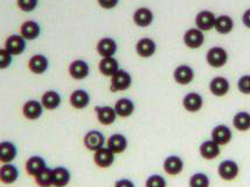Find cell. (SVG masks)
<instances>
[{
	"label": "cell",
	"mask_w": 250,
	"mask_h": 187,
	"mask_svg": "<svg viewBox=\"0 0 250 187\" xmlns=\"http://www.w3.org/2000/svg\"><path fill=\"white\" fill-rule=\"evenodd\" d=\"M240 173V166L233 159L222 160L218 166V174L226 182H231L236 179Z\"/></svg>",
	"instance_id": "6da1fadb"
},
{
	"label": "cell",
	"mask_w": 250,
	"mask_h": 187,
	"mask_svg": "<svg viewBox=\"0 0 250 187\" xmlns=\"http://www.w3.org/2000/svg\"><path fill=\"white\" fill-rule=\"evenodd\" d=\"M132 84V76L129 72L124 69H120L114 76L111 77L110 82V90L114 91H124L127 90Z\"/></svg>",
	"instance_id": "7a4b0ae2"
},
{
	"label": "cell",
	"mask_w": 250,
	"mask_h": 187,
	"mask_svg": "<svg viewBox=\"0 0 250 187\" xmlns=\"http://www.w3.org/2000/svg\"><path fill=\"white\" fill-rule=\"evenodd\" d=\"M206 61L207 63L213 68L223 67L228 61L227 50L219 46L212 47L210 49H208L206 54Z\"/></svg>",
	"instance_id": "3957f363"
},
{
	"label": "cell",
	"mask_w": 250,
	"mask_h": 187,
	"mask_svg": "<svg viewBox=\"0 0 250 187\" xmlns=\"http://www.w3.org/2000/svg\"><path fill=\"white\" fill-rule=\"evenodd\" d=\"M106 143V139L104 135L98 130H90L84 135L83 138V144L89 151H94L96 152L97 150L102 149Z\"/></svg>",
	"instance_id": "277c9868"
},
{
	"label": "cell",
	"mask_w": 250,
	"mask_h": 187,
	"mask_svg": "<svg viewBox=\"0 0 250 187\" xmlns=\"http://www.w3.org/2000/svg\"><path fill=\"white\" fill-rule=\"evenodd\" d=\"M26 47H27V41L20 34H12L5 41V49L12 56L22 54L26 50Z\"/></svg>",
	"instance_id": "5b68a950"
},
{
	"label": "cell",
	"mask_w": 250,
	"mask_h": 187,
	"mask_svg": "<svg viewBox=\"0 0 250 187\" xmlns=\"http://www.w3.org/2000/svg\"><path fill=\"white\" fill-rule=\"evenodd\" d=\"M43 106L40 101L28 100L22 105V115L26 120L37 121L43 114Z\"/></svg>",
	"instance_id": "8992f818"
},
{
	"label": "cell",
	"mask_w": 250,
	"mask_h": 187,
	"mask_svg": "<svg viewBox=\"0 0 250 187\" xmlns=\"http://www.w3.org/2000/svg\"><path fill=\"white\" fill-rule=\"evenodd\" d=\"M68 73L73 77L74 80H81L87 79L90 74V67H89L88 62L84 60H75L73 61L68 67Z\"/></svg>",
	"instance_id": "52a82bcc"
},
{
	"label": "cell",
	"mask_w": 250,
	"mask_h": 187,
	"mask_svg": "<svg viewBox=\"0 0 250 187\" xmlns=\"http://www.w3.org/2000/svg\"><path fill=\"white\" fill-rule=\"evenodd\" d=\"M157 43L151 38H142L136 43V53L141 58L147 59L156 54Z\"/></svg>",
	"instance_id": "ba28073f"
},
{
	"label": "cell",
	"mask_w": 250,
	"mask_h": 187,
	"mask_svg": "<svg viewBox=\"0 0 250 187\" xmlns=\"http://www.w3.org/2000/svg\"><path fill=\"white\" fill-rule=\"evenodd\" d=\"M48 68L49 60L43 54H35L28 60L29 72L35 74V75H42L48 70Z\"/></svg>",
	"instance_id": "9c48e42d"
},
{
	"label": "cell",
	"mask_w": 250,
	"mask_h": 187,
	"mask_svg": "<svg viewBox=\"0 0 250 187\" xmlns=\"http://www.w3.org/2000/svg\"><path fill=\"white\" fill-rule=\"evenodd\" d=\"M215 14L212 11L208 10H202L196 14L195 17V25L196 28L199 31L205 32V31H210L214 28V23H215Z\"/></svg>",
	"instance_id": "30bf717a"
},
{
	"label": "cell",
	"mask_w": 250,
	"mask_h": 187,
	"mask_svg": "<svg viewBox=\"0 0 250 187\" xmlns=\"http://www.w3.org/2000/svg\"><path fill=\"white\" fill-rule=\"evenodd\" d=\"M18 156V146L11 141L0 142V163L12 164Z\"/></svg>",
	"instance_id": "8fae6325"
},
{
	"label": "cell",
	"mask_w": 250,
	"mask_h": 187,
	"mask_svg": "<svg viewBox=\"0 0 250 187\" xmlns=\"http://www.w3.org/2000/svg\"><path fill=\"white\" fill-rule=\"evenodd\" d=\"M184 43L190 49L200 48L205 43V35L204 32L199 31L198 28H189L187 29L184 34Z\"/></svg>",
	"instance_id": "7c38bea8"
},
{
	"label": "cell",
	"mask_w": 250,
	"mask_h": 187,
	"mask_svg": "<svg viewBox=\"0 0 250 187\" xmlns=\"http://www.w3.org/2000/svg\"><path fill=\"white\" fill-rule=\"evenodd\" d=\"M184 160L181 159V157L175 156V154H172V156L166 157L165 160L163 163L164 171L168 174V176H178L181 172L184 171Z\"/></svg>",
	"instance_id": "4fadbf2b"
},
{
	"label": "cell",
	"mask_w": 250,
	"mask_h": 187,
	"mask_svg": "<svg viewBox=\"0 0 250 187\" xmlns=\"http://www.w3.org/2000/svg\"><path fill=\"white\" fill-rule=\"evenodd\" d=\"M20 177V171L16 165L12 164H2L0 166V182L5 185H12L17 183Z\"/></svg>",
	"instance_id": "5bb4252c"
},
{
	"label": "cell",
	"mask_w": 250,
	"mask_h": 187,
	"mask_svg": "<svg viewBox=\"0 0 250 187\" xmlns=\"http://www.w3.org/2000/svg\"><path fill=\"white\" fill-rule=\"evenodd\" d=\"M127 145H129L127 138L122 133H114L106 139V147L115 154L123 153L127 149Z\"/></svg>",
	"instance_id": "9a60e30c"
},
{
	"label": "cell",
	"mask_w": 250,
	"mask_h": 187,
	"mask_svg": "<svg viewBox=\"0 0 250 187\" xmlns=\"http://www.w3.org/2000/svg\"><path fill=\"white\" fill-rule=\"evenodd\" d=\"M41 34V26L40 23L34 21V20H27L22 22L20 26V35L25 39L26 41L37 40Z\"/></svg>",
	"instance_id": "2e32d148"
},
{
	"label": "cell",
	"mask_w": 250,
	"mask_h": 187,
	"mask_svg": "<svg viewBox=\"0 0 250 187\" xmlns=\"http://www.w3.org/2000/svg\"><path fill=\"white\" fill-rule=\"evenodd\" d=\"M117 42L115 39L105 37L102 38L96 44V50L102 58H112L117 52Z\"/></svg>",
	"instance_id": "e0dca14e"
},
{
	"label": "cell",
	"mask_w": 250,
	"mask_h": 187,
	"mask_svg": "<svg viewBox=\"0 0 250 187\" xmlns=\"http://www.w3.org/2000/svg\"><path fill=\"white\" fill-rule=\"evenodd\" d=\"M95 112H96L97 121L102 125H111L117 118L115 109L110 105H98L95 108Z\"/></svg>",
	"instance_id": "ac0fdd59"
},
{
	"label": "cell",
	"mask_w": 250,
	"mask_h": 187,
	"mask_svg": "<svg viewBox=\"0 0 250 187\" xmlns=\"http://www.w3.org/2000/svg\"><path fill=\"white\" fill-rule=\"evenodd\" d=\"M69 103L73 108L82 110V109L87 108L90 103V95L84 89H76L70 94Z\"/></svg>",
	"instance_id": "d6986e66"
},
{
	"label": "cell",
	"mask_w": 250,
	"mask_h": 187,
	"mask_svg": "<svg viewBox=\"0 0 250 187\" xmlns=\"http://www.w3.org/2000/svg\"><path fill=\"white\" fill-rule=\"evenodd\" d=\"M173 79L178 84L187 85L194 80V70L187 64H180L174 69Z\"/></svg>",
	"instance_id": "ffe728a7"
},
{
	"label": "cell",
	"mask_w": 250,
	"mask_h": 187,
	"mask_svg": "<svg viewBox=\"0 0 250 187\" xmlns=\"http://www.w3.org/2000/svg\"><path fill=\"white\" fill-rule=\"evenodd\" d=\"M231 138H233V132H231L230 127L225 125V124L216 125L212 130V141L215 142L219 146L228 144L231 141Z\"/></svg>",
	"instance_id": "44dd1931"
},
{
	"label": "cell",
	"mask_w": 250,
	"mask_h": 187,
	"mask_svg": "<svg viewBox=\"0 0 250 187\" xmlns=\"http://www.w3.org/2000/svg\"><path fill=\"white\" fill-rule=\"evenodd\" d=\"M133 22L138 27H148L154 20V14L153 12L147 7H139L137 8L133 13Z\"/></svg>",
	"instance_id": "7402d4cb"
},
{
	"label": "cell",
	"mask_w": 250,
	"mask_h": 187,
	"mask_svg": "<svg viewBox=\"0 0 250 187\" xmlns=\"http://www.w3.org/2000/svg\"><path fill=\"white\" fill-rule=\"evenodd\" d=\"M47 167H48V166H47L46 160H44L43 157L41 156H32L26 160V172H27L31 177H37L39 173H41V172Z\"/></svg>",
	"instance_id": "603a6c76"
},
{
	"label": "cell",
	"mask_w": 250,
	"mask_h": 187,
	"mask_svg": "<svg viewBox=\"0 0 250 187\" xmlns=\"http://www.w3.org/2000/svg\"><path fill=\"white\" fill-rule=\"evenodd\" d=\"M94 162L98 167L108 168L115 163V153H112L108 147L104 146L95 152Z\"/></svg>",
	"instance_id": "cb8c5ba5"
},
{
	"label": "cell",
	"mask_w": 250,
	"mask_h": 187,
	"mask_svg": "<svg viewBox=\"0 0 250 187\" xmlns=\"http://www.w3.org/2000/svg\"><path fill=\"white\" fill-rule=\"evenodd\" d=\"M229 89H230L229 81L223 76L214 77L209 82V91L216 97H222L227 95Z\"/></svg>",
	"instance_id": "d4e9b609"
},
{
	"label": "cell",
	"mask_w": 250,
	"mask_h": 187,
	"mask_svg": "<svg viewBox=\"0 0 250 187\" xmlns=\"http://www.w3.org/2000/svg\"><path fill=\"white\" fill-rule=\"evenodd\" d=\"M40 102L46 110H55L61 105L62 97L56 90H47L41 96Z\"/></svg>",
	"instance_id": "484cf974"
},
{
	"label": "cell",
	"mask_w": 250,
	"mask_h": 187,
	"mask_svg": "<svg viewBox=\"0 0 250 187\" xmlns=\"http://www.w3.org/2000/svg\"><path fill=\"white\" fill-rule=\"evenodd\" d=\"M120 62L116 58H102L98 63V70L104 76L112 77L120 70Z\"/></svg>",
	"instance_id": "4316f807"
},
{
	"label": "cell",
	"mask_w": 250,
	"mask_h": 187,
	"mask_svg": "<svg viewBox=\"0 0 250 187\" xmlns=\"http://www.w3.org/2000/svg\"><path fill=\"white\" fill-rule=\"evenodd\" d=\"M204 105V99L198 93H188L183 100V106L188 112H198L202 109Z\"/></svg>",
	"instance_id": "83f0119b"
},
{
	"label": "cell",
	"mask_w": 250,
	"mask_h": 187,
	"mask_svg": "<svg viewBox=\"0 0 250 187\" xmlns=\"http://www.w3.org/2000/svg\"><path fill=\"white\" fill-rule=\"evenodd\" d=\"M114 109L117 116H120L122 118H126L130 117L135 112L136 105L132 100L127 99V97H122V99L116 101Z\"/></svg>",
	"instance_id": "f1b7e54d"
},
{
	"label": "cell",
	"mask_w": 250,
	"mask_h": 187,
	"mask_svg": "<svg viewBox=\"0 0 250 187\" xmlns=\"http://www.w3.org/2000/svg\"><path fill=\"white\" fill-rule=\"evenodd\" d=\"M71 173L64 166H58L53 168V186L65 187L70 183Z\"/></svg>",
	"instance_id": "f546056e"
},
{
	"label": "cell",
	"mask_w": 250,
	"mask_h": 187,
	"mask_svg": "<svg viewBox=\"0 0 250 187\" xmlns=\"http://www.w3.org/2000/svg\"><path fill=\"white\" fill-rule=\"evenodd\" d=\"M199 152H200V156L204 159L212 160L218 158L220 153H221V150H220L219 145L210 139V141H205L204 143L200 145Z\"/></svg>",
	"instance_id": "4dcf8cb0"
},
{
	"label": "cell",
	"mask_w": 250,
	"mask_h": 187,
	"mask_svg": "<svg viewBox=\"0 0 250 187\" xmlns=\"http://www.w3.org/2000/svg\"><path fill=\"white\" fill-rule=\"evenodd\" d=\"M214 28L219 34H228L233 31L234 21L229 16H219L216 17Z\"/></svg>",
	"instance_id": "1f68e13d"
},
{
	"label": "cell",
	"mask_w": 250,
	"mask_h": 187,
	"mask_svg": "<svg viewBox=\"0 0 250 187\" xmlns=\"http://www.w3.org/2000/svg\"><path fill=\"white\" fill-rule=\"evenodd\" d=\"M233 125L239 131H248L250 129V114L247 111H240L234 116Z\"/></svg>",
	"instance_id": "d6a6232c"
},
{
	"label": "cell",
	"mask_w": 250,
	"mask_h": 187,
	"mask_svg": "<svg viewBox=\"0 0 250 187\" xmlns=\"http://www.w3.org/2000/svg\"><path fill=\"white\" fill-rule=\"evenodd\" d=\"M35 183L40 187H52L53 186V168L47 167L39 173L37 177H34Z\"/></svg>",
	"instance_id": "836d02e7"
},
{
	"label": "cell",
	"mask_w": 250,
	"mask_h": 187,
	"mask_svg": "<svg viewBox=\"0 0 250 187\" xmlns=\"http://www.w3.org/2000/svg\"><path fill=\"white\" fill-rule=\"evenodd\" d=\"M188 185L189 187H209L210 186L209 177H208L206 173L198 172V173H194L189 178Z\"/></svg>",
	"instance_id": "e575fe53"
},
{
	"label": "cell",
	"mask_w": 250,
	"mask_h": 187,
	"mask_svg": "<svg viewBox=\"0 0 250 187\" xmlns=\"http://www.w3.org/2000/svg\"><path fill=\"white\" fill-rule=\"evenodd\" d=\"M145 187H167V182L162 174H151L145 182Z\"/></svg>",
	"instance_id": "d590c367"
},
{
	"label": "cell",
	"mask_w": 250,
	"mask_h": 187,
	"mask_svg": "<svg viewBox=\"0 0 250 187\" xmlns=\"http://www.w3.org/2000/svg\"><path fill=\"white\" fill-rule=\"evenodd\" d=\"M38 0H18L17 1L18 7L20 8V11L25 12V13L33 12L38 7Z\"/></svg>",
	"instance_id": "8d00e7d4"
},
{
	"label": "cell",
	"mask_w": 250,
	"mask_h": 187,
	"mask_svg": "<svg viewBox=\"0 0 250 187\" xmlns=\"http://www.w3.org/2000/svg\"><path fill=\"white\" fill-rule=\"evenodd\" d=\"M13 62V56L5 48H0V70L7 69Z\"/></svg>",
	"instance_id": "74e56055"
},
{
	"label": "cell",
	"mask_w": 250,
	"mask_h": 187,
	"mask_svg": "<svg viewBox=\"0 0 250 187\" xmlns=\"http://www.w3.org/2000/svg\"><path fill=\"white\" fill-rule=\"evenodd\" d=\"M237 88L242 94L250 95V75L241 76L237 81Z\"/></svg>",
	"instance_id": "f35d334b"
},
{
	"label": "cell",
	"mask_w": 250,
	"mask_h": 187,
	"mask_svg": "<svg viewBox=\"0 0 250 187\" xmlns=\"http://www.w3.org/2000/svg\"><path fill=\"white\" fill-rule=\"evenodd\" d=\"M98 5L105 10H112L118 5V0H100Z\"/></svg>",
	"instance_id": "ab89813d"
},
{
	"label": "cell",
	"mask_w": 250,
	"mask_h": 187,
	"mask_svg": "<svg viewBox=\"0 0 250 187\" xmlns=\"http://www.w3.org/2000/svg\"><path fill=\"white\" fill-rule=\"evenodd\" d=\"M114 187H136V185L132 180L127 179V178H123V179L117 180Z\"/></svg>",
	"instance_id": "60d3db41"
},
{
	"label": "cell",
	"mask_w": 250,
	"mask_h": 187,
	"mask_svg": "<svg viewBox=\"0 0 250 187\" xmlns=\"http://www.w3.org/2000/svg\"><path fill=\"white\" fill-rule=\"evenodd\" d=\"M242 22H243V25L246 26V27L250 28V8H248V10H246L245 13H243Z\"/></svg>",
	"instance_id": "b9f144b4"
}]
</instances>
